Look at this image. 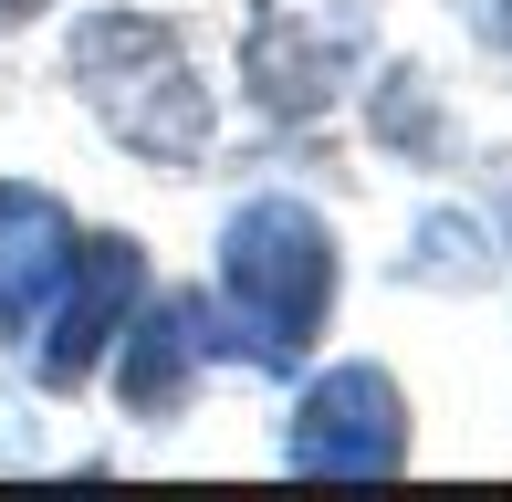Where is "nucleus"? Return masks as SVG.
<instances>
[{
  "label": "nucleus",
  "mask_w": 512,
  "mask_h": 502,
  "mask_svg": "<svg viewBox=\"0 0 512 502\" xmlns=\"http://www.w3.org/2000/svg\"><path fill=\"white\" fill-rule=\"evenodd\" d=\"M63 84H74V105L95 116V136H115V147H126L136 168H157V178H189V168H209V147H220V95H209L189 32H178L168 11H136V0L74 11Z\"/></svg>",
  "instance_id": "f257e3e1"
},
{
  "label": "nucleus",
  "mask_w": 512,
  "mask_h": 502,
  "mask_svg": "<svg viewBox=\"0 0 512 502\" xmlns=\"http://www.w3.org/2000/svg\"><path fill=\"white\" fill-rule=\"evenodd\" d=\"M335 293H345V251H335V220L314 199H293V189L230 199L220 262H209L220 356H241L262 377H293L314 356V335L335 325Z\"/></svg>",
  "instance_id": "f03ea898"
},
{
  "label": "nucleus",
  "mask_w": 512,
  "mask_h": 502,
  "mask_svg": "<svg viewBox=\"0 0 512 502\" xmlns=\"http://www.w3.org/2000/svg\"><path fill=\"white\" fill-rule=\"evenodd\" d=\"M377 63V0H251L241 11V95L262 126H314Z\"/></svg>",
  "instance_id": "7ed1b4c3"
},
{
  "label": "nucleus",
  "mask_w": 512,
  "mask_h": 502,
  "mask_svg": "<svg viewBox=\"0 0 512 502\" xmlns=\"http://www.w3.org/2000/svg\"><path fill=\"white\" fill-rule=\"evenodd\" d=\"M283 461L304 471V482H387V471L408 461V398H398V377L366 367V356L304 377V398H293V419H283Z\"/></svg>",
  "instance_id": "20e7f679"
},
{
  "label": "nucleus",
  "mask_w": 512,
  "mask_h": 502,
  "mask_svg": "<svg viewBox=\"0 0 512 502\" xmlns=\"http://www.w3.org/2000/svg\"><path fill=\"white\" fill-rule=\"evenodd\" d=\"M136 304H147V241H136V231H84L74 272H63L53 314H42V335H32L42 387H84L115 356V335H126Z\"/></svg>",
  "instance_id": "39448f33"
},
{
  "label": "nucleus",
  "mask_w": 512,
  "mask_h": 502,
  "mask_svg": "<svg viewBox=\"0 0 512 502\" xmlns=\"http://www.w3.org/2000/svg\"><path fill=\"white\" fill-rule=\"evenodd\" d=\"M209 367H220V314H209V293H147V304L126 314V335H115V356H105L115 408H126L136 429H168L178 408L199 398Z\"/></svg>",
  "instance_id": "423d86ee"
},
{
  "label": "nucleus",
  "mask_w": 512,
  "mask_h": 502,
  "mask_svg": "<svg viewBox=\"0 0 512 502\" xmlns=\"http://www.w3.org/2000/svg\"><path fill=\"white\" fill-rule=\"evenodd\" d=\"M74 251H84V220L63 210V189L0 178V346H32V335H42V314H53Z\"/></svg>",
  "instance_id": "0eeeda50"
},
{
  "label": "nucleus",
  "mask_w": 512,
  "mask_h": 502,
  "mask_svg": "<svg viewBox=\"0 0 512 502\" xmlns=\"http://www.w3.org/2000/svg\"><path fill=\"white\" fill-rule=\"evenodd\" d=\"M366 126L387 136L398 157H418V168H439V147H450V116L429 105V74H387V84H366Z\"/></svg>",
  "instance_id": "6e6552de"
},
{
  "label": "nucleus",
  "mask_w": 512,
  "mask_h": 502,
  "mask_svg": "<svg viewBox=\"0 0 512 502\" xmlns=\"http://www.w3.org/2000/svg\"><path fill=\"white\" fill-rule=\"evenodd\" d=\"M450 272V283H481V231L471 220H429V231H418V272Z\"/></svg>",
  "instance_id": "1a4fd4ad"
},
{
  "label": "nucleus",
  "mask_w": 512,
  "mask_h": 502,
  "mask_svg": "<svg viewBox=\"0 0 512 502\" xmlns=\"http://www.w3.org/2000/svg\"><path fill=\"white\" fill-rule=\"evenodd\" d=\"M460 11H471V32L492 42V53L512 63V0H460Z\"/></svg>",
  "instance_id": "9d476101"
},
{
  "label": "nucleus",
  "mask_w": 512,
  "mask_h": 502,
  "mask_svg": "<svg viewBox=\"0 0 512 502\" xmlns=\"http://www.w3.org/2000/svg\"><path fill=\"white\" fill-rule=\"evenodd\" d=\"M53 0H0V32H21V21H42Z\"/></svg>",
  "instance_id": "9b49d317"
}]
</instances>
